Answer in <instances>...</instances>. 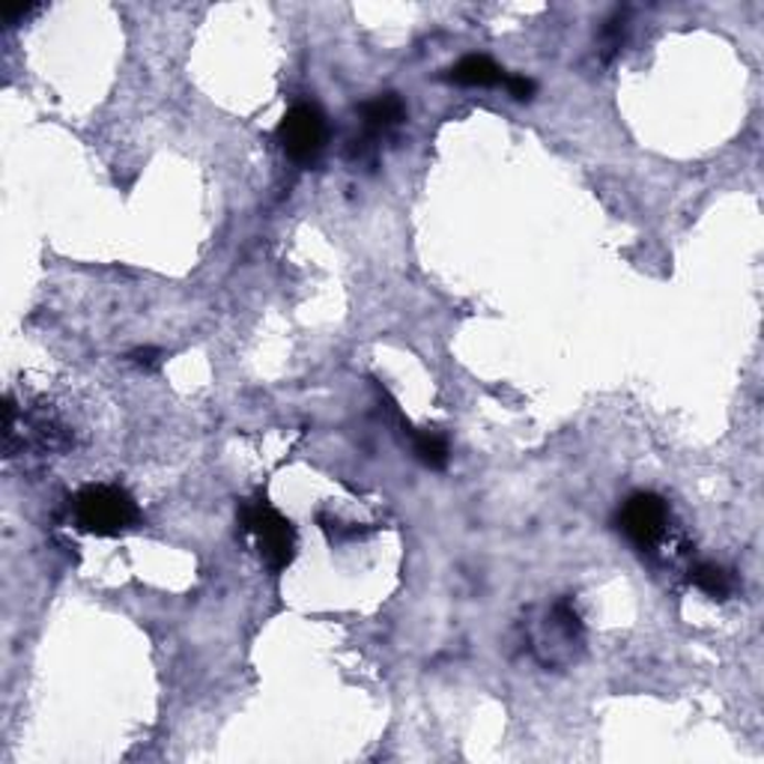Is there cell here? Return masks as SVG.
I'll return each mask as SVG.
<instances>
[{"label": "cell", "mask_w": 764, "mask_h": 764, "mask_svg": "<svg viewBox=\"0 0 764 764\" xmlns=\"http://www.w3.org/2000/svg\"><path fill=\"white\" fill-rule=\"evenodd\" d=\"M72 520L81 532L114 538L129 532L141 520V508L135 502V496L117 484H87L72 496Z\"/></svg>", "instance_id": "obj_1"}, {"label": "cell", "mask_w": 764, "mask_h": 764, "mask_svg": "<svg viewBox=\"0 0 764 764\" xmlns=\"http://www.w3.org/2000/svg\"><path fill=\"white\" fill-rule=\"evenodd\" d=\"M413 448H415V457H418V463H424L427 469H445L448 466V443H445V436H439V433L433 431H418L413 433Z\"/></svg>", "instance_id": "obj_8"}, {"label": "cell", "mask_w": 764, "mask_h": 764, "mask_svg": "<svg viewBox=\"0 0 764 764\" xmlns=\"http://www.w3.org/2000/svg\"><path fill=\"white\" fill-rule=\"evenodd\" d=\"M42 7H15V10H7L3 12V21L10 24V28H15V24H21L24 19H31V15H36Z\"/></svg>", "instance_id": "obj_11"}, {"label": "cell", "mask_w": 764, "mask_h": 764, "mask_svg": "<svg viewBox=\"0 0 764 764\" xmlns=\"http://www.w3.org/2000/svg\"><path fill=\"white\" fill-rule=\"evenodd\" d=\"M403 120H406V105L397 93H382L362 105V129L368 144L394 131Z\"/></svg>", "instance_id": "obj_5"}, {"label": "cell", "mask_w": 764, "mask_h": 764, "mask_svg": "<svg viewBox=\"0 0 764 764\" xmlns=\"http://www.w3.org/2000/svg\"><path fill=\"white\" fill-rule=\"evenodd\" d=\"M618 529L643 555L660 553L672 534V508L664 496L634 494L618 508Z\"/></svg>", "instance_id": "obj_3"}, {"label": "cell", "mask_w": 764, "mask_h": 764, "mask_svg": "<svg viewBox=\"0 0 764 764\" xmlns=\"http://www.w3.org/2000/svg\"><path fill=\"white\" fill-rule=\"evenodd\" d=\"M236 520L242 534L252 538L266 571L282 573L290 567L296 555V526L282 511H275L266 499H248L240 505Z\"/></svg>", "instance_id": "obj_2"}, {"label": "cell", "mask_w": 764, "mask_h": 764, "mask_svg": "<svg viewBox=\"0 0 764 764\" xmlns=\"http://www.w3.org/2000/svg\"><path fill=\"white\" fill-rule=\"evenodd\" d=\"M445 78L457 87H502L508 72L496 61H490L487 54H469V57L454 63Z\"/></svg>", "instance_id": "obj_6"}, {"label": "cell", "mask_w": 764, "mask_h": 764, "mask_svg": "<svg viewBox=\"0 0 764 764\" xmlns=\"http://www.w3.org/2000/svg\"><path fill=\"white\" fill-rule=\"evenodd\" d=\"M126 359H129L135 368H144V371H156L165 356H161L159 350H152V347H141V350H131Z\"/></svg>", "instance_id": "obj_10"}, {"label": "cell", "mask_w": 764, "mask_h": 764, "mask_svg": "<svg viewBox=\"0 0 764 764\" xmlns=\"http://www.w3.org/2000/svg\"><path fill=\"white\" fill-rule=\"evenodd\" d=\"M502 87L511 93L517 102H532L534 93H538V84H534L532 78H526V75H508Z\"/></svg>", "instance_id": "obj_9"}, {"label": "cell", "mask_w": 764, "mask_h": 764, "mask_svg": "<svg viewBox=\"0 0 764 764\" xmlns=\"http://www.w3.org/2000/svg\"><path fill=\"white\" fill-rule=\"evenodd\" d=\"M275 138L282 144L287 159H293L296 165H314L326 150V141H329V123H326L317 105L299 102L284 114L278 129H275Z\"/></svg>", "instance_id": "obj_4"}, {"label": "cell", "mask_w": 764, "mask_h": 764, "mask_svg": "<svg viewBox=\"0 0 764 764\" xmlns=\"http://www.w3.org/2000/svg\"><path fill=\"white\" fill-rule=\"evenodd\" d=\"M690 583H693L699 592L708 594V597H714V601H725L734 588L732 573L714 562L693 564V567H690Z\"/></svg>", "instance_id": "obj_7"}]
</instances>
